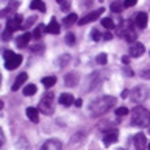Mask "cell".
Returning <instances> with one entry per match:
<instances>
[{
    "label": "cell",
    "instance_id": "6da1fadb",
    "mask_svg": "<svg viewBox=\"0 0 150 150\" xmlns=\"http://www.w3.org/2000/svg\"><path fill=\"white\" fill-rule=\"evenodd\" d=\"M114 105H116V98L111 97V96H105V97L96 98L94 102H91L88 106V110H89V114L92 117H97V116L105 114L106 111H110Z\"/></svg>",
    "mask_w": 150,
    "mask_h": 150
},
{
    "label": "cell",
    "instance_id": "7a4b0ae2",
    "mask_svg": "<svg viewBox=\"0 0 150 150\" xmlns=\"http://www.w3.org/2000/svg\"><path fill=\"white\" fill-rule=\"evenodd\" d=\"M131 125L133 127H150V111L144 106H134L131 111Z\"/></svg>",
    "mask_w": 150,
    "mask_h": 150
},
{
    "label": "cell",
    "instance_id": "3957f363",
    "mask_svg": "<svg viewBox=\"0 0 150 150\" xmlns=\"http://www.w3.org/2000/svg\"><path fill=\"white\" fill-rule=\"evenodd\" d=\"M38 110L41 112H44V114H52V112H53V94L45 92L44 96H42V100H41Z\"/></svg>",
    "mask_w": 150,
    "mask_h": 150
},
{
    "label": "cell",
    "instance_id": "277c9868",
    "mask_svg": "<svg viewBox=\"0 0 150 150\" xmlns=\"http://www.w3.org/2000/svg\"><path fill=\"white\" fill-rule=\"evenodd\" d=\"M147 97H149V89L145 86H136L133 91H130V98H131V102H134V103L144 102Z\"/></svg>",
    "mask_w": 150,
    "mask_h": 150
},
{
    "label": "cell",
    "instance_id": "5b68a950",
    "mask_svg": "<svg viewBox=\"0 0 150 150\" xmlns=\"http://www.w3.org/2000/svg\"><path fill=\"white\" fill-rule=\"evenodd\" d=\"M23 25V21H22V16L21 14H16L14 17L11 19H8V22H6V30H11L13 33L19 30V28H22Z\"/></svg>",
    "mask_w": 150,
    "mask_h": 150
},
{
    "label": "cell",
    "instance_id": "8992f818",
    "mask_svg": "<svg viewBox=\"0 0 150 150\" xmlns=\"http://www.w3.org/2000/svg\"><path fill=\"white\" fill-rule=\"evenodd\" d=\"M102 13H105V8H100V9H97V11H92V13L86 14L84 17H81V19L78 21V25H86V23H89V22L97 21V19L100 17Z\"/></svg>",
    "mask_w": 150,
    "mask_h": 150
},
{
    "label": "cell",
    "instance_id": "52a82bcc",
    "mask_svg": "<svg viewBox=\"0 0 150 150\" xmlns=\"http://www.w3.org/2000/svg\"><path fill=\"white\" fill-rule=\"evenodd\" d=\"M145 52V47L141 44V42H133L130 47V56L131 58H139V56H142Z\"/></svg>",
    "mask_w": 150,
    "mask_h": 150
},
{
    "label": "cell",
    "instance_id": "ba28073f",
    "mask_svg": "<svg viewBox=\"0 0 150 150\" xmlns=\"http://www.w3.org/2000/svg\"><path fill=\"white\" fill-rule=\"evenodd\" d=\"M133 144L136 150H145L147 147V139H145V134L144 133H138L133 136Z\"/></svg>",
    "mask_w": 150,
    "mask_h": 150
},
{
    "label": "cell",
    "instance_id": "9c48e42d",
    "mask_svg": "<svg viewBox=\"0 0 150 150\" xmlns=\"http://www.w3.org/2000/svg\"><path fill=\"white\" fill-rule=\"evenodd\" d=\"M22 63V55H14L13 58H9L8 61H5V67H6L8 70H13V69H17L19 66H21Z\"/></svg>",
    "mask_w": 150,
    "mask_h": 150
},
{
    "label": "cell",
    "instance_id": "30bf717a",
    "mask_svg": "<svg viewBox=\"0 0 150 150\" xmlns=\"http://www.w3.org/2000/svg\"><path fill=\"white\" fill-rule=\"evenodd\" d=\"M41 150H63V144L58 139H50V141L42 144Z\"/></svg>",
    "mask_w": 150,
    "mask_h": 150
},
{
    "label": "cell",
    "instance_id": "8fae6325",
    "mask_svg": "<svg viewBox=\"0 0 150 150\" xmlns=\"http://www.w3.org/2000/svg\"><path fill=\"white\" fill-rule=\"evenodd\" d=\"M116 142H117V130H111L103 136V144H105L106 147H110V145L116 144Z\"/></svg>",
    "mask_w": 150,
    "mask_h": 150
},
{
    "label": "cell",
    "instance_id": "7c38bea8",
    "mask_svg": "<svg viewBox=\"0 0 150 150\" xmlns=\"http://www.w3.org/2000/svg\"><path fill=\"white\" fill-rule=\"evenodd\" d=\"M30 39H31V35H30V33H23V35H21V36L16 38V45L19 47V49H23V47L28 45Z\"/></svg>",
    "mask_w": 150,
    "mask_h": 150
},
{
    "label": "cell",
    "instance_id": "4fadbf2b",
    "mask_svg": "<svg viewBox=\"0 0 150 150\" xmlns=\"http://www.w3.org/2000/svg\"><path fill=\"white\" fill-rule=\"evenodd\" d=\"M27 78H28V75H27L25 72L19 74V75H17V78L14 80V83H13V91H17V89H21L23 84H25Z\"/></svg>",
    "mask_w": 150,
    "mask_h": 150
},
{
    "label": "cell",
    "instance_id": "5bb4252c",
    "mask_svg": "<svg viewBox=\"0 0 150 150\" xmlns=\"http://www.w3.org/2000/svg\"><path fill=\"white\" fill-rule=\"evenodd\" d=\"M147 21H149L147 13H138V14H136V17H134V23L139 28H145V27H147Z\"/></svg>",
    "mask_w": 150,
    "mask_h": 150
},
{
    "label": "cell",
    "instance_id": "9a60e30c",
    "mask_svg": "<svg viewBox=\"0 0 150 150\" xmlns=\"http://www.w3.org/2000/svg\"><path fill=\"white\" fill-rule=\"evenodd\" d=\"M27 116H28V119H30L31 122H35V124L39 122V110H38V108L28 106L27 108Z\"/></svg>",
    "mask_w": 150,
    "mask_h": 150
},
{
    "label": "cell",
    "instance_id": "2e32d148",
    "mask_svg": "<svg viewBox=\"0 0 150 150\" xmlns=\"http://www.w3.org/2000/svg\"><path fill=\"white\" fill-rule=\"evenodd\" d=\"M59 30H61V28H59V25H58V22H56V19L52 17L50 23L45 27V31H47V33H52V35H58Z\"/></svg>",
    "mask_w": 150,
    "mask_h": 150
},
{
    "label": "cell",
    "instance_id": "e0dca14e",
    "mask_svg": "<svg viewBox=\"0 0 150 150\" xmlns=\"http://www.w3.org/2000/svg\"><path fill=\"white\" fill-rule=\"evenodd\" d=\"M125 39L128 42H134L136 39V33L131 27V22H127V27H125Z\"/></svg>",
    "mask_w": 150,
    "mask_h": 150
},
{
    "label": "cell",
    "instance_id": "ac0fdd59",
    "mask_svg": "<svg viewBox=\"0 0 150 150\" xmlns=\"http://www.w3.org/2000/svg\"><path fill=\"white\" fill-rule=\"evenodd\" d=\"M75 22H78V16L75 13H70L63 19V25L64 27H72V25H75Z\"/></svg>",
    "mask_w": 150,
    "mask_h": 150
},
{
    "label": "cell",
    "instance_id": "d6986e66",
    "mask_svg": "<svg viewBox=\"0 0 150 150\" xmlns=\"http://www.w3.org/2000/svg\"><path fill=\"white\" fill-rule=\"evenodd\" d=\"M74 97H72V94H67V92H64V94H61L59 96V103L63 106H70L74 103Z\"/></svg>",
    "mask_w": 150,
    "mask_h": 150
},
{
    "label": "cell",
    "instance_id": "ffe728a7",
    "mask_svg": "<svg viewBox=\"0 0 150 150\" xmlns=\"http://www.w3.org/2000/svg\"><path fill=\"white\" fill-rule=\"evenodd\" d=\"M64 83H66V86H69V88L75 86V84L78 83V75L77 74H67L64 77Z\"/></svg>",
    "mask_w": 150,
    "mask_h": 150
},
{
    "label": "cell",
    "instance_id": "44dd1931",
    "mask_svg": "<svg viewBox=\"0 0 150 150\" xmlns=\"http://www.w3.org/2000/svg\"><path fill=\"white\" fill-rule=\"evenodd\" d=\"M30 8H31V9H38V11L44 13V11H45V3L42 2V0H33V2L30 3Z\"/></svg>",
    "mask_w": 150,
    "mask_h": 150
},
{
    "label": "cell",
    "instance_id": "7402d4cb",
    "mask_svg": "<svg viewBox=\"0 0 150 150\" xmlns=\"http://www.w3.org/2000/svg\"><path fill=\"white\" fill-rule=\"evenodd\" d=\"M55 83H56V77H53V75H52V77H44L42 78V84H44L45 88H52Z\"/></svg>",
    "mask_w": 150,
    "mask_h": 150
},
{
    "label": "cell",
    "instance_id": "603a6c76",
    "mask_svg": "<svg viewBox=\"0 0 150 150\" xmlns=\"http://www.w3.org/2000/svg\"><path fill=\"white\" fill-rule=\"evenodd\" d=\"M102 25L105 27L106 30H112V28H114V22H112L111 17H105V19H102Z\"/></svg>",
    "mask_w": 150,
    "mask_h": 150
},
{
    "label": "cell",
    "instance_id": "cb8c5ba5",
    "mask_svg": "<svg viewBox=\"0 0 150 150\" xmlns=\"http://www.w3.org/2000/svg\"><path fill=\"white\" fill-rule=\"evenodd\" d=\"M35 92H36V86H35V84H27V86L23 88V96H33Z\"/></svg>",
    "mask_w": 150,
    "mask_h": 150
},
{
    "label": "cell",
    "instance_id": "d4e9b609",
    "mask_svg": "<svg viewBox=\"0 0 150 150\" xmlns=\"http://www.w3.org/2000/svg\"><path fill=\"white\" fill-rule=\"evenodd\" d=\"M44 30H45L44 25H38L35 28V31H33V38H35V39H39V38L42 36V31H44Z\"/></svg>",
    "mask_w": 150,
    "mask_h": 150
},
{
    "label": "cell",
    "instance_id": "484cf974",
    "mask_svg": "<svg viewBox=\"0 0 150 150\" xmlns=\"http://www.w3.org/2000/svg\"><path fill=\"white\" fill-rule=\"evenodd\" d=\"M96 61H97V64L105 66V64H106V61H108L106 53H98V55H97V58H96Z\"/></svg>",
    "mask_w": 150,
    "mask_h": 150
},
{
    "label": "cell",
    "instance_id": "4316f807",
    "mask_svg": "<svg viewBox=\"0 0 150 150\" xmlns=\"http://www.w3.org/2000/svg\"><path fill=\"white\" fill-rule=\"evenodd\" d=\"M122 8H124V3H120V2L111 3V11H112V13H120Z\"/></svg>",
    "mask_w": 150,
    "mask_h": 150
},
{
    "label": "cell",
    "instance_id": "83f0119b",
    "mask_svg": "<svg viewBox=\"0 0 150 150\" xmlns=\"http://www.w3.org/2000/svg\"><path fill=\"white\" fill-rule=\"evenodd\" d=\"M116 114L117 116H127V114H128V108H127V106H120V108H117V110H116Z\"/></svg>",
    "mask_w": 150,
    "mask_h": 150
},
{
    "label": "cell",
    "instance_id": "f1b7e54d",
    "mask_svg": "<svg viewBox=\"0 0 150 150\" xmlns=\"http://www.w3.org/2000/svg\"><path fill=\"white\" fill-rule=\"evenodd\" d=\"M66 44L74 45V44H75V35H72V33H67V35H66Z\"/></svg>",
    "mask_w": 150,
    "mask_h": 150
},
{
    "label": "cell",
    "instance_id": "f546056e",
    "mask_svg": "<svg viewBox=\"0 0 150 150\" xmlns=\"http://www.w3.org/2000/svg\"><path fill=\"white\" fill-rule=\"evenodd\" d=\"M2 38H3V41H9L13 38V31L11 30H5L3 33H2Z\"/></svg>",
    "mask_w": 150,
    "mask_h": 150
},
{
    "label": "cell",
    "instance_id": "4dcf8cb0",
    "mask_svg": "<svg viewBox=\"0 0 150 150\" xmlns=\"http://www.w3.org/2000/svg\"><path fill=\"white\" fill-rule=\"evenodd\" d=\"M91 35H92V39L96 41V42H97V41H100V36H102V35H100V31H98V30H96V28H94Z\"/></svg>",
    "mask_w": 150,
    "mask_h": 150
},
{
    "label": "cell",
    "instance_id": "1f68e13d",
    "mask_svg": "<svg viewBox=\"0 0 150 150\" xmlns=\"http://www.w3.org/2000/svg\"><path fill=\"white\" fill-rule=\"evenodd\" d=\"M14 55H16V53H13V50H5V52H3V58H5V61H8L9 58H13Z\"/></svg>",
    "mask_w": 150,
    "mask_h": 150
},
{
    "label": "cell",
    "instance_id": "d6a6232c",
    "mask_svg": "<svg viewBox=\"0 0 150 150\" xmlns=\"http://www.w3.org/2000/svg\"><path fill=\"white\" fill-rule=\"evenodd\" d=\"M35 21H36V17H30L28 21H25V22H23V25H22V30H25V28H28V27H30V23H33Z\"/></svg>",
    "mask_w": 150,
    "mask_h": 150
},
{
    "label": "cell",
    "instance_id": "836d02e7",
    "mask_svg": "<svg viewBox=\"0 0 150 150\" xmlns=\"http://www.w3.org/2000/svg\"><path fill=\"white\" fill-rule=\"evenodd\" d=\"M69 59H70V56H69V55H64L63 58H59V66H66Z\"/></svg>",
    "mask_w": 150,
    "mask_h": 150
},
{
    "label": "cell",
    "instance_id": "e575fe53",
    "mask_svg": "<svg viewBox=\"0 0 150 150\" xmlns=\"http://www.w3.org/2000/svg\"><path fill=\"white\" fill-rule=\"evenodd\" d=\"M136 2H138V0H125V2H124V8L133 6V5H136Z\"/></svg>",
    "mask_w": 150,
    "mask_h": 150
},
{
    "label": "cell",
    "instance_id": "d590c367",
    "mask_svg": "<svg viewBox=\"0 0 150 150\" xmlns=\"http://www.w3.org/2000/svg\"><path fill=\"white\" fill-rule=\"evenodd\" d=\"M124 72L127 74V77H133V70H131V69H128V67H127V66H125Z\"/></svg>",
    "mask_w": 150,
    "mask_h": 150
},
{
    "label": "cell",
    "instance_id": "8d00e7d4",
    "mask_svg": "<svg viewBox=\"0 0 150 150\" xmlns=\"http://www.w3.org/2000/svg\"><path fill=\"white\" fill-rule=\"evenodd\" d=\"M103 39H106V41H110V39H112V33H105V36H103Z\"/></svg>",
    "mask_w": 150,
    "mask_h": 150
},
{
    "label": "cell",
    "instance_id": "74e56055",
    "mask_svg": "<svg viewBox=\"0 0 150 150\" xmlns=\"http://www.w3.org/2000/svg\"><path fill=\"white\" fill-rule=\"evenodd\" d=\"M142 77H144V78H150V70H144V72H142Z\"/></svg>",
    "mask_w": 150,
    "mask_h": 150
},
{
    "label": "cell",
    "instance_id": "f35d334b",
    "mask_svg": "<svg viewBox=\"0 0 150 150\" xmlns=\"http://www.w3.org/2000/svg\"><path fill=\"white\" fill-rule=\"evenodd\" d=\"M81 105H83L81 98H77V100H75V106H78V108H80V106H81Z\"/></svg>",
    "mask_w": 150,
    "mask_h": 150
},
{
    "label": "cell",
    "instance_id": "ab89813d",
    "mask_svg": "<svg viewBox=\"0 0 150 150\" xmlns=\"http://www.w3.org/2000/svg\"><path fill=\"white\" fill-rule=\"evenodd\" d=\"M120 96L124 97V98H125V97H128V96H130V91H127V89H125V91H122V94H120Z\"/></svg>",
    "mask_w": 150,
    "mask_h": 150
},
{
    "label": "cell",
    "instance_id": "60d3db41",
    "mask_svg": "<svg viewBox=\"0 0 150 150\" xmlns=\"http://www.w3.org/2000/svg\"><path fill=\"white\" fill-rule=\"evenodd\" d=\"M122 63L125 66H128V56H122Z\"/></svg>",
    "mask_w": 150,
    "mask_h": 150
},
{
    "label": "cell",
    "instance_id": "b9f144b4",
    "mask_svg": "<svg viewBox=\"0 0 150 150\" xmlns=\"http://www.w3.org/2000/svg\"><path fill=\"white\" fill-rule=\"evenodd\" d=\"M66 2V0H56V3H58V5H63Z\"/></svg>",
    "mask_w": 150,
    "mask_h": 150
},
{
    "label": "cell",
    "instance_id": "7bdbcfd3",
    "mask_svg": "<svg viewBox=\"0 0 150 150\" xmlns=\"http://www.w3.org/2000/svg\"><path fill=\"white\" fill-rule=\"evenodd\" d=\"M149 150H150V144H149Z\"/></svg>",
    "mask_w": 150,
    "mask_h": 150
},
{
    "label": "cell",
    "instance_id": "ee69618b",
    "mask_svg": "<svg viewBox=\"0 0 150 150\" xmlns=\"http://www.w3.org/2000/svg\"><path fill=\"white\" fill-rule=\"evenodd\" d=\"M119 150H122V149H119Z\"/></svg>",
    "mask_w": 150,
    "mask_h": 150
}]
</instances>
